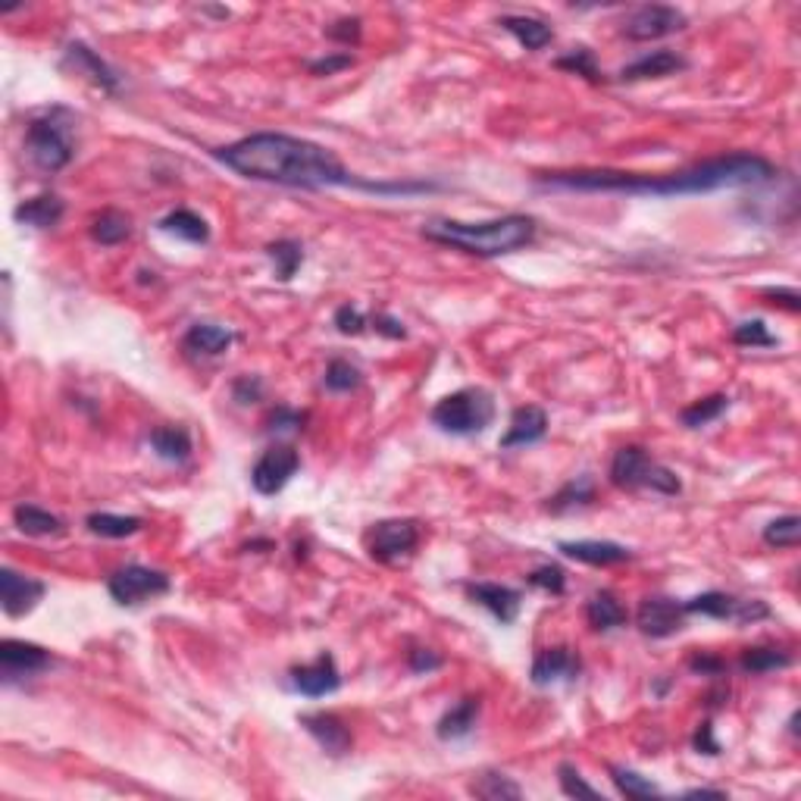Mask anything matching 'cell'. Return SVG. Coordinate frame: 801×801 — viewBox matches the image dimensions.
I'll use <instances>...</instances> for the list:
<instances>
[{
	"label": "cell",
	"mask_w": 801,
	"mask_h": 801,
	"mask_svg": "<svg viewBox=\"0 0 801 801\" xmlns=\"http://www.w3.org/2000/svg\"><path fill=\"white\" fill-rule=\"evenodd\" d=\"M213 157L238 176L285 188H363L373 194H414L435 188L429 182H363L348 173L332 151L285 132H254L213 151Z\"/></svg>",
	"instance_id": "1"
},
{
	"label": "cell",
	"mask_w": 801,
	"mask_h": 801,
	"mask_svg": "<svg viewBox=\"0 0 801 801\" xmlns=\"http://www.w3.org/2000/svg\"><path fill=\"white\" fill-rule=\"evenodd\" d=\"M773 173H776L773 163L758 154H730L667 176L617 173V169H576V173H551L542 179V185L570 188V191H620V194L673 198V194H708L720 188L761 185L773 179Z\"/></svg>",
	"instance_id": "2"
},
{
	"label": "cell",
	"mask_w": 801,
	"mask_h": 801,
	"mask_svg": "<svg viewBox=\"0 0 801 801\" xmlns=\"http://www.w3.org/2000/svg\"><path fill=\"white\" fill-rule=\"evenodd\" d=\"M536 220L526 213H507L498 220L485 223H460V220H429L423 235L435 245H445L454 251H464L473 257H504L517 254L536 238Z\"/></svg>",
	"instance_id": "3"
},
{
	"label": "cell",
	"mask_w": 801,
	"mask_h": 801,
	"mask_svg": "<svg viewBox=\"0 0 801 801\" xmlns=\"http://www.w3.org/2000/svg\"><path fill=\"white\" fill-rule=\"evenodd\" d=\"M29 160L41 173H60L76 157V138H72V116L63 107H54L35 116L26 129Z\"/></svg>",
	"instance_id": "4"
},
{
	"label": "cell",
	"mask_w": 801,
	"mask_h": 801,
	"mask_svg": "<svg viewBox=\"0 0 801 801\" xmlns=\"http://www.w3.org/2000/svg\"><path fill=\"white\" fill-rule=\"evenodd\" d=\"M611 482L623 492H636V489H651L658 495H679V479L673 470L658 464L645 448L639 445H626L614 454L611 460Z\"/></svg>",
	"instance_id": "5"
},
{
	"label": "cell",
	"mask_w": 801,
	"mask_h": 801,
	"mask_svg": "<svg viewBox=\"0 0 801 801\" xmlns=\"http://www.w3.org/2000/svg\"><path fill=\"white\" fill-rule=\"evenodd\" d=\"M432 423L451 435H476L495 417V401L482 388H460L432 407Z\"/></svg>",
	"instance_id": "6"
},
{
	"label": "cell",
	"mask_w": 801,
	"mask_h": 801,
	"mask_svg": "<svg viewBox=\"0 0 801 801\" xmlns=\"http://www.w3.org/2000/svg\"><path fill=\"white\" fill-rule=\"evenodd\" d=\"M169 576L163 570H151V567H141V564H129L123 570H116L110 579H107V592L116 604H123V608H132V604H141V601H151V598H160L169 592Z\"/></svg>",
	"instance_id": "7"
},
{
	"label": "cell",
	"mask_w": 801,
	"mask_h": 801,
	"mask_svg": "<svg viewBox=\"0 0 801 801\" xmlns=\"http://www.w3.org/2000/svg\"><path fill=\"white\" fill-rule=\"evenodd\" d=\"M420 545V526L414 520H379L367 532V551L379 564H398Z\"/></svg>",
	"instance_id": "8"
},
{
	"label": "cell",
	"mask_w": 801,
	"mask_h": 801,
	"mask_svg": "<svg viewBox=\"0 0 801 801\" xmlns=\"http://www.w3.org/2000/svg\"><path fill=\"white\" fill-rule=\"evenodd\" d=\"M298 467H301V454L295 448H288V445L266 448L251 470V485L266 498L279 495L291 482V476L298 473Z\"/></svg>",
	"instance_id": "9"
},
{
	"label": "cell",
	"mask_w": 801,
	"mask_h": 801,
	"mask_svg": "<svg viewBox=\"0 0 801 801\" xmlns=\"http://www.w3.org/2000/svg\"><path fill=\"white\" fill-rule=\"evenodd\" d=\"M683 29H686V13H679L676 7H664V4L639 7L623 22V35L629 41H658Z\"/></svg>",
	"instance_id": "10"
},
{
	"label": "cell",
	"mask_w": 801,
	"mask_h": 801,
	"mask_svg": "<svg viewBox=\"0 0 801 801\" xmlns=\"http://www.w3.org/2000/svg\"><path fill=\"white\" fill-rule=\"evenodd\" d=\"M686 608L676 604L673 598H645L636 611V626L642 629V636L651 639H667L673 633H679L686 623Z\"/></svg>",
	"instance_id": "11"
},
{
	"label": "cell",
	"mask_w": 801,
	"mask_h": 801,
	"mask_svg": "<svg viewBox=\"0 0 801 801\" xmlns=\"http://www.w3.org/2000/svg\"><path fill=\"white\" fill-rule=\"evenodd\" d=\"M291 686L307 698H323V695L338 692V686H342V673H338L332 654L323 651L317 661L291 670Z\"/></svg>",
	"instance_id": "12"
},
{
	"label": "cell",
	"mask_w": 801,
	"mask_h": 801,
	"mask_svg": "<svg viewBox=\"0 0 801 801\" xmlns=\"http://www.w3.org/2000/svg\"><path fill=\"white\" fill-rule=\"evenodd\" d=\"M51 651H44L41 645L32 642H19V639H4L0 642V670L4 679L13 683L16 676H32L51 667Z\"/></svg>",
	"instance_id": "13"
},
{
	"label": "cell",
	"mask_w": 801,
	"mask_h": 801,
	"mask_svg": "<svg viewBox=\"0 0 801 801\" xmlns=\"http://www.w3.org/2000/svg\"><path fill=\"white\" fill-rule=\"evenodd\" d=\"M63 66L76 72V76H85L91 85H97V88L107 91V94H116L119 91V76H116V72L101 57L91 51L88 44H82V41H69L66 44Z\"/></svg>",
	"instance_id": "14"
},
{
	"label": "cell",
	"mask_w": 801,
	"mask_h": 801,
	"mask_svg": "<svg viewBox=\"0 0 801 801\" xmlns=\"http://www.w3.org/2000/svg\"><path fill=\"white\" fill-rule=\"evenodd\" d=\"M44 598V582L19 576L16 570H0V604H4L7 617H26L35 611V604Z\"/></svg>",
	"instance_id": "15"
},
{
	"label": "cell",
	"mask_w": 801,
	"mask_h": 801,
	"mask_svg": "<svg viewBox=\"0 0 801 801\" xmlns=\"http://www.w3.org/2000/svg\"><path fill=\"white\" fill-rule=\"evenodd\" d=\"M298 723L320 742L323 751H329L332 758H342L351 751V730L342 723V717H335L329 711H310V714H301Z\"/></svg>",
	"instance_id": "16"
},
{
	"label": "cell",
	"mask_w": 801,
	"mask_h": 801,
	"mask_svg": "<svg viewBox=\"0 0 801 801\" xmlns=\"http://www.w3.org/2000/svg\"><path fill=\"white\" fill-rule=\"evenodd\" d=\"M473 604L489 611L498 623L511 626L520 614V604H523V595L511 586H501V582H476V586L467 589Z\"/></svg>",
	"instance_id": "17"
},
{
	"label": "cell",
	"mask_w": 801,
	"mask_h": 801,
	"mask_svg": "<svg viewBox=\"0 0 801 801\" xmlns=\"http://www.w3.org/2000/svg\"><path fill=\"white\" fill-rule=\"evenodd\" d=\"M532 683L536 686H551L557 679H573L579 676V658L567 648V645H554V648H542L532 661Z\"/></svg>",
	"instance_id": "18"
},
{
	"label": "cell",
	"mask_w": 801,
	"mask_h": 801,
	"mask_svg": "<svg viewBox=\"0 0 801 801\" xmlns=\"http://www.w3.org/2000/svg\"><path fill=\"white\" fill-rule=\"evenodd\" d=\"M548 432V414L536 404H526V407H517L514 417H511V426H507L504 439H501V448L511 451V448H526V445H536L545 439Z\"/></svg>",
	"instance_id": "19"
},
{
	"label": "cell",
	"mask_w": 801,
	"mask_h": 801,
	"mask_svg": "<svg viewBox=\"0 0 801 801\" xmlns=\"http://www.w3.org/2000/svg\"><path fill=\"white\" fill-rule=\"evenodd\" d=\"M561 551L579 564L589 567H614L623 564L633 557V551L617 545V542H598V539H586V542H561Z\"/></svg>",
	"instance_id": "20"
},
{
	"label": "cell",
	"mask_w": 801,
	"mask_h": 801,
	"mask_svg": "<svg viewBox=\"0 0 801 801\" xmlns=\"http://www.w3.org/2000/svg\"><path fill=\"white\" fill-rule=\"evenodd\" d=\"M686 69V60L673 54V51H654V54H645L639 57L636 63H629L620 69V79L623 82H642V79H664V76H673V72Z\"/></svg>",
	"instance_id": "21"
},
{
	"label": "cell",
	"mask_w": 801,
	"mask_h": 801,
	"mask_svg": "<svg viewBox=\"0 0 801 801\" xmlns=\"http://www.w3.org/2000/svg\"><path fill=\"white\" fill-rule=\"evenodd\" d=\"M66 213V204L57 198V194H38L32 201H22L16 207V223L32 226V229H54Z\"/></svg>",
	"instance_id": "22"
},
{
	"label": "cell",
	"mask_w": 801,
	"mask_h": 801,
	"mask_svg": "<svg viewBox=\"0 0 801 801\" xmlns=\"http://www.w3.org/2000/svg\"><path fill=\"white\" fill-rule=\"evenodd\" d=\"M501 29L511 32L526 51H542V47H548L554 41V29L536 16H504Z\"/></svg>",
	"instance_id": "23"
},
{
	"label": "cell",
	"mask_w": 801,
	"mask_h": 801,
	"mask_svg": "<svg viewBox=\"0 0 801 801\" xmlns=\"http://www.w3.org/2000/svg\"><path fill=\"white\" fill-rule=\"evenodd\" d=\"M235 342V335L223 326H210V323H198V326H191L182 338V345L185 351L191 354H204V357H216V354H223L229 351V345Z\"/></svg>",
	"instance_id": "24"
},
{
	"label": "cell",
	"mask_w": 801,
	"mask_h": 801,
	"mask_svg": "<svg viewBox=\"0 0 801 801\" xmlns=\"http://www.w3.org/2000/svg\"><path fill=\"white\" fill-rule=\"evenodd\" d=\"M586 620H589L592 629H598V633H608V629L623 626V623L629 620V614H626L623 604L617 601L614 592L601 589V592H595V595L589 598V604H586Z\"/></svg>",
	"instance_id": "25"
},
{
	"label": "cell",
	"mask_w": 801,
	"mask_h": 801,
	"mask_svg": "<svg viewBox=\"0 0 801 801\" xmlns=\"http://www.w3.org/2000/svg\"><path fill=\"white\" fill-rule=\"evenodd\" d=\"M148 442L154 448V454L166 464H182L191 454V435L182 429V426H157L151 429Z\"/></svg>",
	"instance_id": "26"
},
{
	"label": "cell",
	"mask_w": 801,
	"mask_h": 801,
	"mask_svg": "<svg viewBox=\"0 0 801 801\" xmlns=\"http://www.w3.org/2000/svg\"><path fill=\"white\" fill-rule=\"evenodd\" d=\"M13 523L22 536H60L63 532V520L54 517L51 511H44V507H35V504H19L13 511Z\"/></svg>",
	"instance_id": "27"
},
{
	"label": "cell",
	"mask_w": 801,
	"mask_h": 801,
	"mask_svg": "<svg viewBox=\"0 0 801 801\" xmlns=\"http://www.w3.org/2000/svg\"><path fill=\"white\" fill-rule=\"evenodd\" d=\"M476 717H479V698H464V701H457V705L439 720V739L451 742V739H464L473 733V726H476Z\"/></svg>",
	"instance_id": "28"
},
{
	"label": "cell",
	"mask_w": 801,
	"mask_h": 801,
	"mask_svg": "<svg viewBox=\"0 0 801 801\" xmlns=\"http://www.w3.org/2000/svg\"><path fill=\"white\" fill-rule=\"evenodd\" d=\"M88 235L104 248L123 245V241L132 235V220L126 213H119V210H104L101 216H94V220H91Z\"/></svg>",
	"instance_id": "29"
},
{
	"label": "cell",
	"mask_w": 801,
	"mask_h": 801,
	"mask_svg": "<svg viewBox=\"0 0 801 801\" xmlns=\"http://www.w3.org/2000/svg\"><path fill=\"white\" fill-rule=\"evenodd\" d=\"M160 232L179 235V238L191 241V245H204V241L210 238L207 223L194 210H173L169 216H163V220H160Z\"/></svg>",
	"instance_id": "30"
},
{
	"label": "cell",
	"mask_w": 801,
	"mask_h": 801,
	"mask_svg": "<svg viewBox=\"0 0 801 801\" xmlns=\"http://www.w3.org/2000/svg\"><path fill=\"white\" fill-rule=\"evenodd\" d=\"M266 257L273 260V273H276V279L288 282L291 276L298 273V266L304 263V248L298 245V241L282 238V241H273V245L266 248Z\"/></svg>",
	"instance_id": "31"
},
{
	"label": "cell",
	"mask_w": 801,
	"mask_h": 801,
	"mask_svg": "<svg viewBox=\"0 0 801 801\" xmlns=\"http://www.w3.org/2000/svg\"><path fill=\"white\" fill-rule=\"evenodd\" d=\"M85 526L101 539H126V536H135V532L141 529V520L138 517H123V514H88Z\"/></svg>",
	"instance_id": "32"
},
{
	"label": "cell",
	"mask_w": 801,
	"mask_h": 801,
	"mask_svg": "<svg viewBox=\"0 0 801 801\" xmlns=\"http://www.w3.org/2000/svg\"><path fill=\"white\" fill-rule=\"evenodd\" d=\"M792 664V654L780 648H745L739 667L745 673H770V670H783Z\"/></svg>",
	"instance_id": "33"
},
{
	"label": "cell",
	"mask_w": 801,
	"mask_h": 801,
	"mask_svg": "<svg viewBox=\"0 0 801 801\" xmlns=\"http://www.w3.org/2000/svg\"><path fill=\"white\" fill-rule=\"evenodd\" d=\"M589 501H595V482L589 476H579V479L567 482L564 489L548 501V511L561 514V511H570V507L589 504Z\"/></svg>",
	"instance_id": "34"
},
{
	"label": "cell",
	"mask_w": 801,
	"mask_h": 801,
	"mask_svg": "<svg viewBox=\"0 0 801 801\" xmlns=\"http://www.w3.org/2000/svg\"><path fill=\"white\" fill-rule=\"evenodd\" d=\"M726 407H730V398L726 395H708V398H698L695 404H689L683 414H679V420H683L689 429H701V426L720 420Z\"/></svg>",
	"instance_id": "35"
},
{
	"label": "cell",
	"mask_w": 801,
	"mask_h": 801,
	"mask_svg": "<svg viewBox=\"0 0 801 801\" xmlns=\"http://www.w3.org/2000/svg\"><path fill=\"white\" fill-rule=\"evenodd\" d=\"M470 792L476 798H485V801H507V798H520L523 795V789L504 773H482L479 780L470 786Z\"/></svg>",
	"instance_id": "36"
},
{
	"label": "cell",
	"mask_w": 801,
	"mask_h": 801,
	"mask_svg": "<svg viewBox=\"0 0 801 801\" xmlns=\"http://www.w3.org/2000/svg\"><path fill=\"white\" fill-rule=\"evenodd\" d=\"M764 542L770 548H795L801 542V520L795 514L770 520L764 526Z\"/></svg>",
	"instance_id": "37"
},
{
	"label": "cell",
	"mask_w": 801,
	"mask_h": 801,
	"mask_svg": "<svg viewBox=\"0 0 801 801\" xmlns=\"http://www.w3.org/2000/svg\"><path fill=\"white\" fill-rule=\"evenodd\" d=\"M611 780L620 789V795H626V798H661V789L654 786L651 780H645V776H639L636 770L614 767L611 770Z\"/></svg>",
	"instance_id": "38"
},
{
	"label": "cell",
	"mask_w": 801,
	"mask_h": 801,
	"mask_svg": "<svg viewBox=\"0 0 801 801\" xmlns=\"http://www.w3.org/2000/svg\"><path fill=\"white\" fill-rule=\"evenodd\" d=\"M557 69H567V72H573V76H582L589 82H601V69H598L595 54L589 51V47H579V51L561 57L557 60Z\"/></svg>",
	"instance_id": "39"
},
{
	"label": "cell",
	"mask_w": 801,
	"mask_h": 801,
	"mask_svg": "<svg viewBox=\"0 0 801 801\" xmlns=\"http://www.w3.org/2000/svg\"><path fill=\"white\" fill-rule=\"evenodd\" d=\"M329 392H351V388L360 385V370L348 360H332L326 367V376H323Z\"/></svg>",
	"instance_id": "40"
},
{
	"label": "cell",
	"mask_w": 801,
	"mask_h": 801,
	"mask_svg": "<svg viewBox=\"0 0 801 801\" xmlns=\"http://www.w3.org/2000/svg\"><path fill=\"white\" fill-rule=\"evenodd\" d=\"M526 582H529L532 589H542L548 595H564V589H567V573L557 567V564H545L539 570H532L526 576Z\"/></svg>",
	"instance_id": "41"
},
{
	"label": "cell",
	"mask_w": 801,
	"mask_h": 801,
	"mask_svg": "<svg viewBox=\"0 0 801 801\" xmlns=\"http://www.w3.org/2000/svg\"><path fill=\"white\" fill-rule=\"evenodd\" d=\"M733 342L742 345V348H773L776 338L767 332V326L761 320H748V323H739L736 332H733Z\"/></svg>",
	"instance_id": "42"
},
{
	"label": "cell",
	"mask_w": 801,
	"mask_h": 801,
	"mask_svg": "<svg viewBox=\"0 0 801 801\" xmlns=\"http://www.w3.org/2000/svg\"><path fill=\"white\" fill-rule=\"evenodd\" d=\"M557 780H561V789L570 798H601V792L582 780V773L573 764H561V767H557Z\"/></svg>",
	"instance_id": "43"
},
{
	"label": "cell",
	"mask_w": 801,
	"mask_h": 801,
	"mask_svg": "<svg viewBox=\"0 0 801 801\" xmlns=\"http://www.w3.org/2000/svg\"><path fill=\"white\" fill-rule=\"evenodd\" d=\"M335 326H338V332H342V335H360L363 329L370 326V320H367V313H363L360 307L342 304L335 310Z\"/></svg>",
	"instance_id": "44"
},
{
	"label": "cell",
	"mask_w": 801,
	"mask_h": 801,
	"mask_svg": "<svg viewBox=\"0 0 801 801\" xmlns=\"http://www.w3.org/2000/svg\"><path fill=\"white\" fill-rule=\"evenodd\" d=\"M304 414H298V410H291V407H276V414L270 417V432H298L304 429Z\"/></svg>",
	"instance_id": "45"
},
{
	"label": "cell",
	"mask_w": 801,
	"mask_h": 801,
	"mask_svg": "<svg viewBox=\"0 0 801 801\" xmlns=\"http://www.w3.org/2000/svg\"><path fill=\"white\" fill-rule=\"evenodd\" d=\"M689 667L701 676H723L726 673V664L723 658H717V654H708V651H695L692 658H689Z\"/></svg>",
	"instance_id": "46"
},
{
	"label": "cell",
	"mask_w": 801,
	"mask_h": 801,
	"mask_svg": "<svg viewBox=\"0 0 801 801\" xmlns=\"http://www.w3.org/2000/svg\"><path fill=\"white\" fill-rule=\"evenodd\" d=\"M354 63L351 54H332V57H323V60H313L310 63V72L313 76H335V72H342Z\"/></svg>",
	"instance_id": "47"
},
{
	"label": "cell",
	"mask_w": 801,
	"mask_h": 801,
	"mask_svg": "<svg viewBox=\"0 0 801 801\" xmlns=\"http://www.w3.org/2000/svg\"><path fill=\"white\" fill-rule=\"evenodd\" d=\"M764 298L773 307H783V310H792V313L801 310V295L795 288H764Z\"/></svg>",
	"instance_id": "48"
},
{
	"label": "cell",
	"mask_w": 801,
	"mask_h": 801,
	"mask_svg": "<svg viewBox=\"0 0 801 801\" xmlns=\"http://www.w3.org/2000/svg\"><path fill=\"white\" fill-rule=\"evenodd\" d=\"M407 664H410V670H414V673H432V670L442 667V658L435 651H429V648H417V651L407 654Z\"/></svg>",
	"instance_id": "49"
},
{
	"label": "cell",
	"mask_w": 801,
	"mask_h": 801,
	"mask_svg": "<svg viewBox=\"0 0 801 801\" xmlns=\"http://www.w3.org/2000/svg\"><path fill=\"white\" fill-rule=\"evenodd\" d=\"M326 35L342 41V44H357L360 41V19H338L335 26L326 29Z\"/></svg>",
	"instance_id": "50"
},
{
	"label": "cell",
	"mask_w": 801,
	"mask_h": 801,
	"mask_svg": "<svg viewBox=\"0 0 801 801\" xmlns=\"http://www.w3.org/2000/svg\"><path fill=\"white\" fill-rule=\"evenodd\" d=\"M695 748H698V755H720V742L714 739V726L711 723H701L698 726V733H695Z\"/></svg>",
	"instance_id": "51"
},
{
	"label": "cell",
	"mask_w": 801,
	"mask_h": 801,
	"mask_svg": "<svg viewBox=\"0 0 801 801\" xmlns=\"http://www.w3.org/2000/svg\"><path fill=\"white\" fill-rule=\"evenodd\" d=\"M260 395H263V385H260V379L241 376V379L235 382V401H241V404H251V401H257Z\"/></svg>",
	"instance_id": "52"
},
{
	"label": "cell",
	"mask_w": 801,
	"mask_h": 801,
	"mask_svg": "<svg viewBox=\"0 0 801 801\" xmlns=\"http://www.w3.org/2000/svg\"><path fill=\"white\" fill-rule=\"evenodd\" d=\"M373 326H376V332H382L385 338H404V335H407L404 326H401L395 317H388V313H379V317H373Z\"/></svg>",
	"instance_id": "53"
},
{
	"label": "cell",
	"mask_w": 801,
	"mask_h": 801,
	"mask_svg": "<svg viewBox=\"0 0 801 801\" xmlns=\"http://www.w3.org/2000/svg\"><path fill=\"white\" fill-rule=\"evenodd\" d=\"M723 789H689L686 798H723Z\"/></svg>",
	"instance_id": "54"
}]
</instances>
